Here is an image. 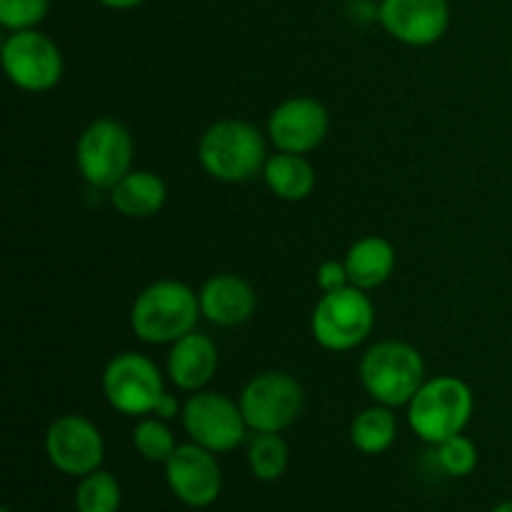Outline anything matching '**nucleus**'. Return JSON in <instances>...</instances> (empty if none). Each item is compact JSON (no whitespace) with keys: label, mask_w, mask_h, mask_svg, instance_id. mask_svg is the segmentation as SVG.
Listing matches in <instances>:
<instances>
[{"label":"nucleus","mask_w":512,"mask_h":512,"mask_svg":"<svg viewBox=\"0 0 512 512\" xmlns=\"http://www.w3.org/2000/svg\"><path fill=\"white\" fill-rule=\"evenodd\" d=\"M200 298L180 280H158L140 290L130 308L135 338L150 345H173L193 333L200 320Z\"/></svg>","instance_id":"1"},{"label":"nucleus","mask_w":512,"mask_h":512,"mask_svg":"<svg viewBox=\"0 0 512 512\" xmlns=\"http://www.w3.org/2000/svg\"><path fill=\"white\" fill-rule=\"evenodd\" d=\"M268 158L263 133L248 120H218L200 135V165L220 183H248L255 175H263Z\"/></svg>","instance_id":"2"},{"label":"nucleus","mask_w":512,"mask_h":512,"mask_svg":"<svg viewBox=\"0 0 512 512\" xmlns=\"http://www.w3.org/2000/svg\"><path fill=\"white\" fill-rule=\"evenodd\" d=\"M365 393L388 408H408L425 383V360L415 345L403 340H380L370 345L358 365Z\"/></svg>","instance_id":"3"},{"label":"nucleus","mask_w":512,"mask_h":512,"mask_svg":"<svg viewBox=\"0 0 512 512\" xmlns=\"http://www.w3.org/2000/svg\"><path fill=\"white\" fill-rule=\"evenodd\" d=\"M475 398L465 380L438 375L420 385L408 403V425L423 443L440 445L453 435L465 433L473 418Z\"/></svg>","instance_id":"4"},{"label":"nucleus","mask_w":512,"mask_h":512,"mask_svg":"<svg viewBox=\"0 0 512 512\" xmlns=\"http://www.w3.org/2000/svg\"><path fill=\"white\" fill-rule=\"evenodd\" d=\"M375 328V305L368 290L348 285L335 293H323L310 315V333L320 348L345 353L370 338Z\"/></svg>","instance_id":"5"},{"label":"nucleus","mask_w":512,"mask_h":512,"mask_svg":"<svg viewBox=\"0 0 512 512\" xmlns=\"http://www.w3.org/2000/svg\"><path fill=\"white\" fill-rule=\"evenodd\" d=\"M133 155V135L115 118L93 120L75 143V165L95 190H110L120 183L133 170Z\"/></svg>","instance_id":"6"},{"label":"nucleus","mask_w":512,"mask_h":512,"mask_svg":"<svg viewBox=\"0 0 512 512\" xmlns=\"http://www.w3.org/2000/svg\"><path fill=\"white\" fill-rule=\"evenodd\" d=\"M183 428L190 443L215 455L233 453L248 435V423L240 403L215 390H198L183 403Z\"/></svg>","instance_id":"7"},{"label":"nucleus","mask_w":512,"mask_h":512,"mask_svg":"<svg viewBox=\"0 0 512 512\" xmlns=\"http://www.w3.org/2000/svg\"><path fill=\"white\" fill-rule=\"evenodd\" d=\"M238 403L253 433H283L303 413L305 393L290 373L268 370L248 380Z\"/></svg>","instance_id":"8"},{"label":"nucleus","mask_w":512,"mask_h":512,"mask_svg":"<svg viewBox=\"0 0 512 512\" xmlns=\"http://www.w3.org/2000/svg\"><path fill=\"white\" fill-rule=\"evenodd\" d=\"M165 393V378L158 365L135 350L110 358L103 370V395L110 408L130 418L153 415Z\"/></svg>","instance_id":"9"},{"label":"nucleus","mask_w":512,"mask_h":512,"mask_svg":"<svg viewBox=\"0 0 512 512\" xmlns=\"http://www.w3.org/2000/svg\"><path fill=\"white\" fill-rule=\"evenodd\" d=\"M3 70L25 93H48L63 78V53L43 30H15L3 40Z\"/></svg>","instance_id":"10"},{"label":"nucleus","mask_w":512,"mask_h":512,"mask_svg":"<svg viewBox=\"0 0 512 512\" xmlns=\"http://www.w3.org/2000/svg\"><path fill=\"white\" fill-rule=\"evenodd\" d=\"M45 455L58 473L80 480L103 468V433L83 415H60L45 433Z\"/></svg>","instance_id":"11"},{"label":"nucleus","mask_w":512,"mask_h":512,"mask_svg":"<svg viewBox=\"0 0 512 512\" xmlns=\"http://www.w3.org/2000/svg\"><path fill=\"white\" fill-rule=\"evenodd\" d=\"M165 480L175 498L188 508H210L223 493V470L218 455L195 443L175 448L165 463Z\"/></svg>","instance_id":"12"},{"label":"nucleus","mask_w":512,"mask_h":512,"mask_svg":"<svg viewBox=\"0 0 512 512\" xmlns=\"http://www.w3.org/2000/svg\"><path fill=\"white\" fill-rule=\"evenodd\" d=\"M330 130V115L320 100L293 95L283 100L268 118V140L275 150L308 155L323 145Z\"/></svg>","instance_id":"13"},{"label":"nucleus","mask_w":512,"mask_h":512,"mask_svg":"<svg viewBox=\"0 0 512 512\" xmlns=\"http://www.w3.org/2000/svg\"><path fill=\"white\" fill-rule=\"evenodd\" d=\"M378 18L385 33L398 43L428 48L448 30L450 5L448 0H383Z\"/></svg>","instance_id":"14"},{"label":"nucleus","mask_w":512,"mask_h":512,"mask_svg":"<svg viewBox=\"0 0 512 512\" xmlns=\"http://www.w3.org/2000/svg\"><path fill=\"white\" fill-rule=\"evenodd\" d=\"M198 298L203 318L218 328H238L248 323L258 308L253 285L233 273H220L205 280Z\"/></svg>","instance_id":"15"},{"label":"nucleus","mask_w":512,"mask_h":512,"mask_svg":"<svg viewBox=\"0 0 512 512\" xmlns=\"http://www.w3.org/2000/svg\"><path fill=\"white\" fill-rule=\"evenodd\" d=\"M218 365L220 353L215 340L193 330V333L170 345L165 375L183 393H198V390H205V385L215 378Z\"/></svg>","instance_id":"16"},{"label":"nucleus","mask_w":512,"mask_h":512,"mask_svg":"<svg viewBox=\"0 0 512 512\" xmlns=\"http://www.w3.org/2000/svg\"><path fill=\"white\" fill-rule=\"evenodd\" d=\"M343 260L350 275V285L360 290H375L388 283L390 275L395 273L398 255H395L390 240L380 238V235H365L350 245Z\"/></svg>","instance_id":"17"},{"label":"nucleus","mask_w":512,"mask_h":512,"mask_svg":"<svg viewBox=\"0 0 512 512\" xmlns=\"http://www.w3.org/2000/svg\"><path fill=\"white\" fill-rule=\"evenodd\" d=\"M110 193V205L123 218H153L168 200V185L153 170H130Z\"/></svg>","instance_id":"18"},{"label":"nucleus","mask_w":512,"mask_h":512,"mask_svg":"<svg viewBox=\"0 0 512 512\" xmlns=\"http://www.w3.org/2000/svg\"><path fill=\"white\" fill-rule=\"evenodd\" d=\"M263 180L270 193L285 203H300L315 190V170L310 160L283 150L270 155L263 168Z\"/></svg>","instance_id":"19"},{"label":"nucleus","mask_w":512,"mask_h":512,"mask_svg":"<svg viewBox=\"0 0 512 512\" xmlns=\"http://www.w3.org/2000/svg\"><path fill=\"white\" fill-rule=\"evenodd\" d=\"M395 438H398V418H395V408H388V405H370L360 410L350 423V443L363 455L385 453L395 443Z\"/></svg>","instance_id":"20"},{"label":"nucleus","mask_w":512,"mask_h":512,"mask_svg":"<svg viewBox=\"0 0 512 512\" xmlns=\"http://www.w3.org/2000/svg\"><path fill=\"white\" fill-rule=\"evenodd\" d=\"M290 463L288 443L280 433H255L248 445L250 473L263 483L283 478Z\"/></svg>","instance_id":"21"},{"label":"nucleus","mask_w":512,"mask_h":512,"mask_svg":"<svg viewBox=\"0 0 512 512\" xmlns=\"http://www.w3.org/2000/svg\"><path fill=\"white\" fill-rule=\"evenodd\" d=\"M120 503L123 490L118 478L103 468L80 478L75 488V512H118Z\"/></svg>","instance_id":"22"},{"label":"nucleus","mask_w":512,"mask_h":512,"mask_svg":"<svg viewBox=\"0 0 512 512\" xmlns=\"http://www.w3.org/2000/svg\"><path fill=\"white\" fill-rule=\"evenodd\" d=\"M133 448L140 458L165 465L178 448V440H175L168 420L158 418V415H145V418H138V425L133 428Z\"/></svg>","instance_id":"23"},{"label":"nucleus","mask_w":512,"mask_h":512,"mask_svg":"<svg viewBox=\"0 0 512 512\" xmlns=\"http://www.w3.org/2000/svg\"><path fill=\"white\" fill-rule=\"evenodd\" d=\"M438 448V463L450 478H468L478 468L480 453L475 448V443L470 438H465L463 433L453 435V438L443 440Z\"/></svg>","instance_id":"24"},{"label":"nucleus","mask_w":512,"mask_h":512,"mask_svg":"<svg viewBox=\"0 0 512 512\" xmlns=\"http://www.w3.org/2000/svg\"><path fill=\"white\" fill-rule=\"evenodd\" d=\"M50 0H0V25L8 33L38 28L48 15Z\"/></svg>","instance_id":"25"},{"label":"nucleus","mask_w":512,"mask_h":512,"mask_svg":"<svg viewBox=\"0 0 512 512\" xmlns=\"http://www.w3.org/2000/svg\"><path fill=\"white\" fill-rule=\"evenodd\" d=\"M315 280H318V288L323 293H335V290L348 288L350 275L348 268H345V260H325V263H320Z\"/></svg>","instance_id":"26"},{"label":"nucleus","mask_w":512,"mask_h":512,"mask_svg":"<svg viewBox=\"0 0 512 512\" xmlns=\"http://www.w3.org/2000/svg\"><path fill=\"white\" fill-rule=\"evenodd\" d=\"M180 413H183V405H180V400L175 398L173 393H168V390H165L163 398H160L158 405H155L153 415H158V418H163V420H173V418H178Z\"/></svg>","instance_id":"27"},{"label":"nucleus","mask_w":512,"mask_h":512,"mask_svg":"<svg viewBox=\"0 0 512 512\" xmlns=\"http://www.w3.org/2000/svg\"><path fill=\"white\" fill-rule=\"evenodd\" d=\"M98 3L110 10H130V8H138V5L145 3V0H98Z\"/></svg>","instance_id":"28"},{"label":"nucleus","mask_w":512,"mask_h":512,"mask_svg":"<svg viewBox=\"0 0 512 512\" xmlns=\"http://www.w3.org/2000/svg\"><path fill=\"white\" fill-rule=\"evenodd\" d=\"M490 512H512V500H503V503L495 505V508Z\"/></svg>","instance_id":"29"},{"label":"nucleus","mask_w":512,"mask_h":512,"mask_svg":"<svg viewBox=\"0 0 512 512\" xmlns=\"http://www.w3.org/2000/svg\"><path fill=\"white\" fill-rule=\"evenodd\" d=\"M0 512H13V510H8V508H5V510H0Z\"/></svg>","instance_id":"30"},{"label":"nucleus","mask_w":512,"mask_h":512,"mask_svg":"<svg viewBox=\"0 0 512 512\" xmlns=\"http://www.w3.org/2000/svg\"><path fill=\"white\" fill-rule=\"evenodd\" d=\"M510 68H512V58H510Z\"/></svg>","instance_id":"31"}]
</instances>
